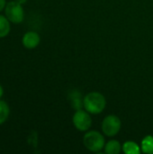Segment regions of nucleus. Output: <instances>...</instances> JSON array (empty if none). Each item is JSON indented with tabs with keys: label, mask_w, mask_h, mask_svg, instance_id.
Segmentation results:
<instances>
[{
	"label": "nucleus",
	"mask_w": 153,
	"mask_h": 154,
	"mask_svg": "<svg viewBox=\"0 0 153 154\" xmlns=\"http://www.w3.org/2000/svg\"><path fill=\"white\" fill-rule=\"evenodd\" d=\"M83 106L86 111L92 115L101 114L106 106V100L99 92H90L83 98Z\"/></svg>",
	"instance_id": "nucleus-1"
},
{
	"label": "nucleus",
	"mask_w": 153,
	"mask_h": 154,
	"mask_svg": "<svg viewBox=\"0 0 153 154\" xmlns=\"http://www.w3.org/2000/svg\"><path fill=\"white\" fill-rule=\"evenodd\" d=\"M83 143L88 151L92 152H98L105 148L106 141L105 137L98 131H89L85 134L83 137Z\"/></svg>",
	"instance_id": "nucleus-2"
},
{
	"label": "nucleus",
	"mask_w": 153,
	"mask_h": 154,
	"mask_svg": "<svg viewBox=\"0 0 153 154\" xmlns=\"http://www.w3.org/2000/svg\"><path fill=\"white\" fill-rule=\"evenodd\" d=\"M5 14L7 19L14 24H19L24 20V11L23 5L14 1H10L5 7Z\"/></svg>",
	"instance_id": "nucleus-3"
},
{
	"label": "nucleus",
	"mask_w": 153,
	"mask_h": 154,
	"mask_svg": "<svg viewBox=\"0 0 153 154\" xmlns=\"http://www.w3.org/2000/svg\"><path fill=\"white\" fill-rule=\"evenodd\" d=\"M122 123L118 116L115 115H109L102 121V132L108 137L115 136L121 130Z\"/></svg>",
	"instance_id": "nucleus-4"
},
{
	"label": "nucleus",
	"mask_w": 153,
	"mask_h": 154,
	"mask_svg": "<svg viewBox=\"0 0 153 154\" xmlns=\"http://www.w3.org/2000/svg\"><path fill=\"white\" fill-rule=\"evenodd\" d=\"M72 122L75 128L80 132H87L92 125V118L90 114L82 109L76 110L72 117Z\"/></svg>",
	"instance_id": "nucleus-5"
},
{
	"label": "nucleus",
	"mask_w": 153,
	"mask_h": 154,
	"mask_svg": "<svg viewBox=\"0 0 153 154\" xmlns=\"http://www.w3.org/2000/svg\"><path fill=\"white\" fill-rule=\"evenodd\" d=\"M41 42V37L38 32L33 31H29L25 32L22 38V43L24 48L28 50L35 49Z\"/></svg>",
	"instance_id": "nucleus-6"
},
{
	"label": "nucleus",
	"mask_w": 153,
	"mask_h": 154,
	"mask_svg": "<svg viewBox=\"0 0 153 154\" xmlns=\"http://www.w3.org/2000/svg\"><path fill=\"white\" fill-rule=\"evenodd\" d=\"M105 153L106 154H119L121 152L122 145L116 140H111L105 145Z\"/></svg>",
	"instance_id": "nucleus-7"
},
{
	"label": "nucleus",
	"mask_w": 153,
	"mask_h": 154,
	"mask_svg": "<svg viewBox=\"0 0 153 154\" xmlns=\"http://www.w3.org/2000/svg\"><path fill=\"white\" fill-rule=\"evenodd\" d=\"M123 152L125 154H140L142 152L141 147L133 141H127L122 146Z\"/></svg>",
	"instance_id": "nucleus-8"
},
{
	"label": "nucleus",
	"mask_w": 153,
	"mask_h": 154,
	"mask_svg": "<svg viewBox=\"0 0 153 154\" xmlns=\"http://www.w3.org/2000/svg\"><path fill=\"white\" fill-rule=\"evenodd\" d=\"M10 21L6 16L0 14V38H5L7 36L11 30Z\"/></svg>",
	"instance_id": "nucleus-9"
},
{
	"label": "nucleus",
	"mask_w": 153,
	"mask_h": 154,
	"mask_svg": "<svg viewBox=\"0 0 153 154\" xmlns=\"http://www.w3.org/2000/svg\"><path fill=\"white\" fill-rule=\"evenodd\" d=\"M141 149L144 153L153 154V136L147 135L142 139Z\"/></svg>",
	"instance_id": "nucleus-10"
},
{
	"label": "nucleus",
	"mask_w": 153,
	"mask_h": 154,
	"mask_svg": "<svg viewBox=\"0 0 153 154\" xmlns=\"http://www.w3.org/2000/svg\"><path fill=\"white\" fill-rule=\"evenodd\" d=\"M10 115V107L8 104L0 99V125H3L8 119Z\"/></svg>",
	"instance_id": "nucleus-11"
},
{
	"label": "nucleus",
	"mask_w": 153,
	"mask_h": 154,
	"mask_svg": "<svg viewBox=\"0 0 153 154\" xmlns=\"http://www.w3.org/2000/svg\"><path fill=\"white\" fill-rule=\"evenodd\" d=\"M81 94H79L78 92L77 91H74L72 92V95L69 96V98L71 100V104H72V106L76 109V110H78V109H81L83 106V100H81Z\"/></svg>",
	"instance_id": "nucleus-12"
},
{
	"label": "nucleus",
	"mask_w": 153,
	"mask_h": 154,
	"mask_svg": "<svg viewBox=\"0 0 153 154\" xmlns=\"http://www.w3.org/2000/svg\"><path fill=\"white\" fill-rule=\"evenodd\" d=\"M6 4V0H0V12H2L5 9Z\"/></svg>",
	"instance_id": "nucleus-13"
},
{
	"label": "nucleus",
	"mask_w": 153,
	"mask_h": 154,
	"mask_svg": "<svg viewBox=\"0 0 153 154\" xmlns=\"http://www.w3.org/2000/svg\"><path fill=\"white\" fill-rule=\"evenodd\" d=\"M3 96H4V88H3V87L0 85V99L2 98Z\"/></svg>",
	"instance_id": "nucleus-14"
},
{
	"label": "nucleus",
	"mask_w": 153,
	"mask_h": 154,
	"mask_svg": "<svg viewBox=\"0 0 153 154\" xmlns=\"http://www.w3.org/2000/svg\"><path fill=\"white\" fill-rule=\"evenodd\" d=\"M15 1L18 2V3H20V4H22V5H23L24 3H26L27 0H15Z\"/></svg>",
	"instance_id": "nucleus-15"
}]
</instances>
